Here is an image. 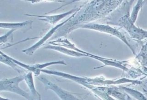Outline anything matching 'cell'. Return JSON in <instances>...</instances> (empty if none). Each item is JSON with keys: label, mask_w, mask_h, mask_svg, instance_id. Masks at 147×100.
<instances>
[{"label": "cell", "mask_w": 147, "mask_h": 100, "mask_svg": "<svg viewBox=\"0 0 147 100\" xmlns=\"http://www.w3.org/2000/svg\"><path fill=\"white\" fill-rule=\"evenodd\" d=\"M118 25L124 28L130 34V36L134 39L142 40L147 39V30H144L140 28L136 27L128 14H126L121 17L119 20Z\"/></svg>", "instance_id": "obj_2"}, {"label": "cell", "mask_w": 147, "mask_h": 100, "mask_svg": "<svg viewBox=\"0 0 147 100\" xmlns=\"http://www.w3.org/2000/svg\"><path fill=\"white\" fill-rule=\"evenodd\" d=\"M24 80H25L29 89L31 91L32 94L33 95V98L34 100H41L40 95L38 93V92L37 91L35 88L33 77H32V73L31 71H29L28 74L24 75Z\"/></svg>", "instance_id": "obj_7"}, {"label": "cell", "mask_w": 147, "mask_h": 100, "mask_svg": "<svg viewBox=\"0 0 147 100\" xmlns=\"http://www.w3.org/2000/svg\"><path fill=\"white\" fill-rule=\"evenodd\" d=\"M139 56H141L142 57V59H143L142 63L144 65L147 66V43L142 48L141 52V53H140Z\"/></svg>", "instance_id": "obj_14"}, {"label": "cell", "mask_w": 147, "mask_h": 100, "mask_svg": "<svg viewBox=\"0 0 147 100\" xmlns=\"http://www.w3.org/2000/svg\"><path fill=\"white\" fill-rule=\"evenodd\" d=\"M76 13H77V12L75 13L72 16H71L69 18H68L67 20H66L65 21L63 22L62 23H61V24H58L57 25H56V26H55V27H53V28H52L50 30H49V32H47V33L40 41H38L37 43H36L34 45L32 46V47H30L29 48L22 51V52H25L26 55H32L33 53L37 48H39L41 45H42V44L44 43L50 37L52 36V35L56 32V30L59 27H60L61 26H63V24H65L68 21H69L73 17L75 16V15L76 14Z\"/></svg>", "instance_id": "obj_5"}, {"label": "cell", "mask_w": 147, "mask_h": 100, "mask_svg": "<svg viewBox=\"0 0 147 100\" xmlns=\"http://www.w3.org/2000/svg\"><path fill=\"white\" fill-rule=\"evenodd\" d=\"M32 23L31 21H26L23 22H18V23H3L0 24L1 28H3L6 29H10L16 30L17 29L24 28L27 26H30Z\"/></svg>", "instance_id": "obj_9"}, {"label": "cell", "mask_w": 147, "mask_h": 100, "mask_svg": "<svg viewBox=\"0 0 147 100\" xmlns=\"http://www.w3.org/2000/svg\"><path fill=\"white\" fill-rule=\"evenodd\" d=\"M83 6H81L79 7H76L74 8L67 12L64 13H61V14H56V15H53V16H36V15H29V14H26L28 16H35V17H40L41 18H40V20L41 21H46L51 24H56L57 22H58L59 20H61L62 18L67 17V16L69 15L70 14L74 13V12H78V10H79L81 9V7H82Z\"/></svg>", "instance_id": "obj_6"}, {"label": "cell", "mask_w": 147, "mask_h": 100, "mask_svg": "<svg viewBox=\"0 0 147 100\" xmlns=\"http://www.w3.org/2000/svg\"><path fill=\"white\" fill-rule=\"evenodd\" d=\"M121 89L137 100H147V98L143 94L136 90L123 86L121 87Z\"/></svg>", "instance_id": "obj_10"}, {"label": "cell", "mask_w": 147, "mask_h": 100, "mask_svg": "<svg viewBox=\"0 0 147 100\" xmlns=\"http://www.w3.org/2000/svg\"><path fill=\"white\" fill-rule=\"evenodd\" d=\"M1 100H11V99H7V98H3L1 97Z\"/></svg>", "instance_id": "obj_16"}, {"label": "cell", "mask_w": 147, "mask_h": 100, "mask_svg": "<svg viewBox=\"0 0 147 100\" xmlns=\"http://www.w3.org/2000/svg\"><path fill=\"white\" fill-rule=\"evenodd\" d=\"M24 75L16 76L11 79H4L0 81V90L9 91L24 97L28 100H34L29 94L19 87V83L24 79Z\"/></svg>", "instance_id": "obj_1"}, {"label": "cell", "mask_w": 147, "mask_h": 100, "mask_svg": "<svg viewBox=\"0 0 147 100\" xmlns=\"http://www.w3.org/2000/svg\"><path fill=\"white\" fill-rule=\"evenodd\" d=\"M66 64L64 61H53V62H49V63H46L44 64H37L33 66L34 68L37 69L38 71L40 72L41 70H42L43 68L48 67L50 65L52 64Z\"/></svg>", "instance_id": "obj_13"}, {"label": "cell", "mask_w": 147, "mask_h": 100, "mask_svg": "<svg viewBox=\"0 0 147 100\" xmlns=\"http://www.w3.org/2000/svg\"><path fill=\"white\" fill-rule=\"evenodd\" d=\"M143 2H144L143 1H141V0L138 1L137 3L136 4V5L133 8V10H132V11H131V15L130 17V19H131V21L134 24L136 22L139 11L142 7V5L144 3Z\"/></svg>", "instance_id": "obj_12"}, {"label": "cell", "mask_w": 147, "mask_h": 100, "mask_svg": "<svg viewBox=\"0 0 147 100\" xmlns=\"http://www.w3.org/2000/svg\"><path fill=\"white\" fill-rule=\"evenodd\" d=\"M45 48H48V49H51L53 50H56L57 51L62 52L65 55L72 56H75V57H81V56H88L87 55H85L84 53H82L79 52H76V51H74L72 50H69L68 49H66L64 47H59V46H52V45H48L47 47H45Z\"/></svg>", "instance_id": "obj_8"}, {"label": "cell", "mask_w": 147, "mask_h": 100, "mask_svg": "<svg viewBox=\"0 0 147 100\" xmlns=\"http://www.w3.org/2000/svg\"><path fill=\"white\" fill-rule=\"evenodd\" d=\"M80 28L93 29V30L107 33L109 34H111L113 36H115L119 38L121 40H122L125 44H126V45L130 49V50L132 51V52L133 53L134 55L136 54V52H135L133 48L128 43L125 36L122 33H121L117 29H115L109 25H100V24H87L81 26Z\"/></svg>", "instance_id": "obj_3"}, {"label": "cell", "mask_w": 147, "mask_h": 100, "mask_svg": "<svg viewBox=\"0 0 147 100\" xmlns=\"http://www.w3.org/2000/svg\"><path fill=\"white\" fill-rule=\"evenodd\" d=\"M16 30L14 29H11L9 32H8L6 34H5V35L3 36H2L1 37V39H0V43L1 44H2L3 43H6L7 40H8V37H9V36Z\"/></svg>", "instance_id": "obj_15"}, {"label": "cell", "mask_w": 147, "mask_h": 100, "mask_svg": "<svg viewBox=\"0 0 147 100\" xmlns=\"http://www.w3.org/2000/svg\"><path fill=\"white\" fill-rule=\"evenodd\" d=\"M38 79L40 80L45 84L46 89L52 90V91H53L57 95L61 100H79L73 94L63 90L57 85L50 82L45 78L40 77L38 78Z\"/></svg>", "instance_id": "obj_4"}, {"label": "cell", "mask_w": 147, "mask_h": 100, "mask_svg": "<svg viewBox=\"0 0 147 100\" xmlns=\"http://www.w3.org/2000/svg\"><path fill=\"white\" fill-rule=\"evenodd\" d=\"M0 61L2 63H3L11 67H12L15 70L17 71L18 72H20V70L19 69V66L14 63L10 58V57L8 56L7 55L4 54L2 51H1V56H0Z\"/></svg>", "instance_id": "obj_11"}]
</instances>
